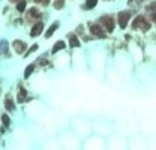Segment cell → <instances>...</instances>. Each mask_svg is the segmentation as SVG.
<instances>
[{"label":"cell","instance_id":"1","mask_svg":"<svg viewBox=\"0 0 156 150\" xmlns=\"http://www.w3.org/2000/svg\"><path fill=\"white\" fill-rule=\"evenodd\" d=\"M138 27H141L143 30H149L150 29V24L143 18V17H138L135 21H134V29H138Z\"/></svg>","mask_w":156,"mask_h":150},{"label":"cell","instance_id":"2","mask_svg":"<svg viewBox=\"0 0 156 150\" xmlns=\"http://www.w3.org/2000/svg\"><path fill=\"white\" fill-rule=\"evenodd\" d=\"M101 23L105 26L107 32H113L114 30V20H113V17H102Z\"/></svg>","mask_w":156,"mask_h":150},{"label":"cell","instance_id":"3","mask_svg":"<svg viewBox=\"0 0 156 150\" xmlns=\"http://www.w3.org/2000/svg\"><path fill=\"white\" fill-rule=\"evenodd\" d=\"M129 18H131V14H129V12H120V14H119V26L122 29H125L128 26Z\"/></svg>","mask_w":156,"mask_h":150},{"label":"cell","instance_id":"4","mask_svg":"<svg viewBox=\"0 0 156 150\" xmlns=\"http://www.w3.org/2000/svg\"><path fill=\"white\" fill-rule=\"evenodd\" d=\"M42 30H44V24L42 23H36L33 26V29H32V32H30V35L32 36H38V35L42 33Z\"/></svg>","mask_w":156,"mask_h":150},{"label":"cell","instance_id":"5","mask_svg":"<svg viewBox=\"0 0 156 150\" xmlns=\"http://www.w3.org/2000/svg\"><path fill=\"white\" fill-rule=\"evenodd\" d=\"M90 32L96 35L98 38H105V32L101 29V26H90Z\"/></svg>","mask_w":156,"mask_h":150},{"label":"cell","instance_id":"6","mask_svg":"<svg viewBox=\"0 0 156 150\" xmlns=\"http://www.w3.org/2000/svg\"><path fill=\"white\" fill-rule=\"evenodd\" d=\"M14 48H15V51H17V53L21 54L24 50H26V44L21 42V41H15V42H14Z\"/></svg>","mask_w":156,"mask_h":150},{"label":"cell","instance_id":"7","mask_svg":"<svg viewBox=\"0 0 156 150\" xmlns=\"http://www.w3.org/2000/svg\"><path fill=\"white\" fill-rule=\"evenodd\" d=\"M5 108H6V110H9V111H14V108H15V104H14V101H12L11 98L5 99Z\"/></svg>","mask_w":156,"mask_h":150},{"label":"cell","instance_id":"8","mask_svg":"<svg viewBox=\"0 0 156 150\" xmlns=\"http://www.w3.org/2000/svg\"><path fill=\"white\" fill-rule=\"evenodd\" d=\"M65 47H66V44H65L63 41H59V42H56V45L53 47V53H57V51H60V50H63Z\"/></svg>","mask_w":156,"mask_h":150},{"label":"cell","instance_id":"9","mask_svg":"<svg viewBox=\"0 0 156 150\" xmlns=\"http://www.w3.org/2000/svg\"><path fill=\"white\" fill-rule=\"evenodd\" d=\"M57 26H59V24H57V23H54V24H53V26H51V27L48 29V32L45 33V36H47V38H50L51 35H53V33L56 32V29H57Z\"/></svg>","mask_w":156,"mask_h":150},{"label":"cell","instance_id":"10","mask_svg":"<svg viewBox=\"0 0 156 150\" xmlns=\"http://www.w3.org/2000/svg\"><path fill=\"white\" fill-rule=\"evenodd\" d=\"M96 3H98V0H86V8L87 9H92V8L96 6Z\"/></svg>","mask_w":156,"mask_h":150},{"label":"cell","instance_id":"11","mask_svg":"<svg viewBox=\"0 0 156 150\" xmlns=\"http://www.w3.org/2000/svg\"><path fill=\"white\" fill-rule=\"evenodd\" d=\"M69 45H71V47H78V45H80V41H78V39H77V38H75V36H71V41H69Z\"/></svg>","mask_w":156,"mask_h":150},{"label":"cell","instance_id":"12","mask_svg":"<svg viewBox=\"0 0 156 150\" xmlns=\"http://www.w3.org/2000/svg\"><path fill=\"white\" fill-rule=\"evenodd\" d=\"M26 96H27V93H26V90H24V89H20V96H18V102H23L24 99H26Z\"/></svg>","mask_w":156,"mask_h":150},{"label":"cell","instance_id":"13","mask_svg":"<svg viewBox=\"0 0 156 150\" xmlns=\"http://www.w3.org/2000/svg\"><path fill=\"white\" fill-rule=\"evenodd\" d=\"M33 69H35V66H33V65H30L27 69H26V72H24V77H26V78H29L30 75H32V72H33Z\"/></svg>","mask_w":156,"mask_h":150},{"label":"cell","instance_id":"14","mask_svg":"<svg viewBox=\"0 0 156 150\" xmlns=\"http://www.w3.org/2000/svg\"><path fill=\"white\" fill-rule=\"evenodd\" d=\"M30 15H32L33 18H39V17H41V14H39L38 9H35V8H32V9H30Z\"/></svg>","mask_w":156,"mask_h":150},{"label":"cell","instance_id":"15","mask_svg":"<svg viewBox=\"0 0 156 150\" xmlns=\"http://www.w3.org/2000/svg\"><path fill=\"white\" fill-rule=\"evenodd\" d=\"M2 123H3V126L6 128V126H9V117L6 116V114H3L2 116Z\"/></svg>","mask_w":156,"mask_h":150},{"label":"cell","instance_id":"16","mask_svg":"<svg viewBox=\"0 0 156 150\" xmlns=\"http://www.w3.org/2000/svg\"><path fill=\"white\" fill-rule=\"evenodd\" d=\"M17 9H18L20 12H23V11L26 9V2H24V0H21V2L17 5Z\"/></svg>","mask_w":156,"mask_h":150},{"label":"cell","instance_id":"17","mask_svg":"<svg viewBox=\"0 0 156 150\" xmlns=\"http://www.w3.org/2000/svg\"><path fill=\"white\" fill-rule=\"evenodd\" d=\"M63 5H65V0H56V3H54V6H56L57 9L63 8Z\"/></svg>","mask_w":156,"mask_h":150},{"label":"cell","instance_id":"18","mask_svg":"<svg viewBox=\"0 0 156 150\" xmlns=\"http://www.w3.org/2000/svg\"><path fill=\"white\" fill-rule=\"evenodd\" d=\"M35 2H38V3H42V5H48L50 0H35Z\"/></svg>","mask_w":156,"mask_h":150},{"label":"cell","instance_id":"19","mask_svg":"<svg viewBox=\"0 0 156 150\" xmlns=\"http://www.w3.org/2000/svg\"><path fill=\"white\" fill-rule=\"evenodd\" d=\"M38 50V45H32V48L29 50V53H33V51H36Z\"/></svg>","mask_w":156,"mask_h":150},{"label":"cell","instance_id":"20","mask_svg":"<svg viewBox=\"0 0 156 150\" xmlns=\"http://www.w3.org/2000/svg\"><path fill=\"white\" fill-rule=\"evenodd\" d=\"M153 18H155V21H156V15H155V17H153Z\"/></svg>","mask_w":156,"mask_h":150}]
</instances>
